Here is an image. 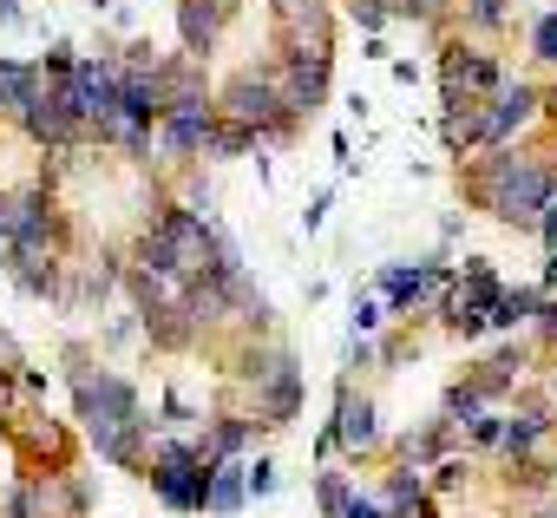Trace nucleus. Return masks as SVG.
Returning <instances> with one entry per match:
<instances>
[{
  "mask_svg": "<svg viewBox=\"0 0 557 518\" xmlns=\"http://www.w3.org/2000/svg\"><path fill=\"white\" fill-rule=\"evenodd\" d=\"M8 518H47V505H40V479H27V485L8 498Z\"/></svg>",
  "mask_w": 557,
  "mask_h": 518,
  "instance_id": "nucleus-24",
  "label": "nucleus"
},
{
  "mask_svg": "<svg viewBox=\"0 0 557 518\" xmlns=\"http://www.w3.org/2000/svg\"><path fill=\"white\" fill-rule=\"evenodd\" d=\"M368 329H381V303H361L355 309V335H368Z\"/></svg>",
  "mask_w": 557,
  "mask_h": 518,
  "instance_id": "nucleus-33",
  "label": "nucleus"
},
{
  "mask_svg": "<svg viewBox=\"0 0 557 518\" xmlns=\"http://www.w3.org/2000/svg\"><path fill=\"white\" fill-rule=\"evenodd\" d=\"M531 230H544V243L557 249V190L544 197V210H537V223H531Z\"/></svg>",
  "mask_w": 557,
  "mask_h": 518,
  "instance_id": "nucleus-30",
  "label": "nucleus"
},
{
  "mask_svg": "<svg viewBox=\"0 0 557 518\" xmlns=\"http://www.w3.org/2000/svg\"><path fill=\"white\" fill-rule=\"evenodd\" d=\"M14 256H40L53 236H60V217H53V197L47 190H21L14 197Z\"/></svg>",
  "mask_w": 557,
  "mask_h": 518,
  "instance_id": "nucleus-9",
  "label": "nucleus"
},
{
  "mask_svg": "<svg viewBox=\"0 0 557 518\" xmlns=\"http://www.w3.org/2000/svg\"><path fill=\"white\" fill-rule=\"evenodd\" d=\"M466 427H472V440H479V446H498V427H505V420H498V414H472Z\"/></svg>",
  "mask_w": 557,
  "mask_h": 518,
  "instance_id": "nucleus-29",
  "label": "nucleus"
},
{
  "mask_svg": "<svg viewBox=\"0 0 557 518\" xmlns=\"http://www.w3.org/2000/svg\"><path fill=\"white\" fill-rule=\"evenodd\" d=\"M275 86H283V106L302 119V112H315L322 99H329V53H315V47H289L283 53V73H275Z\"/></svg>",
  "mask_w": 557,
  "mask_h": 518,
  "instance_id": "nucleus-6",
  "label": "nucleus"
},
{
  "mask_svg": "<svg viewBox=\"0 0 557 518\" xmlns=\"http://www.w3.org/2000/svg\"><path fill=\"white\" fill-rule=\"evenodd\" d=\"M537 112V92L524 79H498L492 86V112H479V145H511V132Z\"/></svg>",
  "mask_w": 557,
  "mask_h": 518,
  "instance_id": "nucleus-7",
  "label": "nucleus"
},
{
  "mask_svg": "<svg viewBox=\"0 0 557 518\" xmlns=\"http://www.w3.org/2000/svg\"><path fill=\"white\" fill-rule=\"evenodd\" d=\"M243 440H249V420H236V414H223L216 427H210V440L197 446L203 459H230V453H243Z\"/></svg>",
  "mask_w": 557,
  "mask_h": 518,
  "instance_id": "nucleus-19",
  "label": "nucleus"
},
{
  "mask_svg": "<svg viewBox=\"0 0 557 518\" xmlns=\"http://www.w3.org/2000/svg\"><path fill=\"white\" fill-rule=\"evenodd\" d=\"M40 79H47V66L0 60V112H8V119H21V112H27V99L40 92Z\"/></svg>",
  "mask_w": 557,
  "mask_h": 518,
  "instance_id": "nucleus-14",
  "label": "nucleus"
},
{
  "mask_svg": "<svg viewBox=\"0 0 557 518\" xmlns=\"http://www.w3.org/2000/svg\"><path fill=\"white\" fill-rule=\"evenodd\" d=\"M335 518H387V511H381V498H348Z\"/></svg>",
  "mask_w": 557,
  "mask_h": 518,
  "instance_id": "nucleus-32",
  "label": "nucleus"
},
{
  "mask_svg": "<svg viewBox=\"0 0 557 518\" xmlns=\"http://www.w3.org/2000/svg\"><path fill=\"white\" fill-rule=\"evenodd\" d=\"M394 8H400V14H440L446 0H394Z\"/></svg>",
  "mask_w": 557,
  "mask_h": 518,
  "instance_id": "nucleus-34",
  "label": "nucleus"
},
{
  "mask_svg": "<svg viewBox=\"0 0 557 518\" xmlns=\"http://www.w3.org/2000/svg\"><path fill=\"white\" fill-rule=\"evenodd\" d=\"M21 125H27V138H34V145H73V138H79V119L66 112L60 86H47V79H40V92L27 99Z\"/></svg>",
  "mask_w": 557,
  "mask_h": 518,
  "instance_id": "nucleus-8",
  "label": "nucleus"
},
{
  "mask_svg": "<svg viewBox=\"0 0 557 518\" xmlns=\"http://www.w3.org/2000/svg\"><path fill=\"white\" fill-rule=\"evenodd\" d=\"M531 47H537V60H550V66H557V14H544V21L531 27Z\"/></svg>",
  "mask_w": 557,
  "mask_h": 518,
  "instance_id": "nucleus-26",
  "label": "nucleus"
},
{
  "mask_svg": "<svg viewBox=\"0 0 557 518\" xmlns=\"http://www.w3.org/2000/svg\"><path fill=\"white\" fill-rule=\"evenodd\" d=\"M466 21L472 27H498L505 21V0H466Z\"/></svg>",
  "mask_w": 557,
  "mask_h": 518,
  "instance_id": "nucleus-28",
  "label": "nucleus"
},
{
  "mask_svg": "<svg viewBox=\"0 0 557 518\" xmlns=\"http://www.w3.org/2000/svg\"><path fill=\"white\" fill-rule=\"evenodd\" d=\"M544 433H550V420H544V414L531 407V414H518V420H505V427H498V446H505V453L518 459V453H531V446H537Z\"/></svg>",
  "mask_w": 557,
  "mask_h": 518,
  "instance_id": "nucleus-17",
  "label": "nucleus"
},
{
  "mask_svg": "<svg viewBox=\"0 0 557 518\" xmlns=\"http://www.w3.org/2000/svg\"><path fill=\"white\" fill-rule=\"evenodd\" d=\"M0 27H21V0H0Z\"/></svg>",
  "mask_w": 557,
  "mask_h": 518,
  "instance_id": "nucleus-35",
  "label": "nucleus"
},
{
  "mask_svg": "<svg viewBox=\"0 0 557 518\" xmlns=\"http://www.w3.org/2000/svg\"><path fill=\"white\" fill-rule=\"evenodd\" d=\"M73 394H79V420L92 433H119V427H151L138 394L119 381V374H73Z\"/></svg>",
  "mask_w": 557,
  "mask_h": 518,
  "instance_id": "nucleus-4",
  "label": "nucleus"
},
{
  "mask_svg": "<svg viewBox=\"0 0 557 518\" xmlns=\"http://www.w3.org/2000/svg\"><path fill=\"white\" fill-rule=\"evenodd\" d=\"M531 309H537V296H531V289H498V303H492L485 329H518V322H524Z\"/></svg>",
  "mask_w": 557,
  "mask_h": 518,
  "instance_id": "nucleus-21",
  "label": "nucleus"
},
{
  "mask_svg": "<svg viewBox=\"0 0 557 518\" xmlns=\"http://www.w3.org/2000/svg\"><path fill=\"white\" fill-rule=\"evenodd\" d=\"M329 440H335V446H348V453H368V446L381 440V427H374V400H355V394H342Z\"/></svg>",
  "mask_w": 557,
  "mask_h": 518,
  "instance_id": "nucleus-12",
  "label": "nucleus"
},
{
  "mask_svg": "<svg viewBox=\"0 0 557 518\" xmlns=\"http://www.w3.org/2000/svg\"><path fill=\"white\" fill-rule=\"evenodd\" d=\"M275 14H283V21H309V14H322V0H275Z\"/></svg>",
  "mask_w": 557,
  "mask_h": 518,
  "instance_id": "nucleus-31",
  "label": "nucleus"
},
{
  "mask_svg": "<svg viewBox=\"0 0 557 518\" xmlns=\"http://www.w3.org/2000/svg\"><path fill=\"white\" fill-rule=\"evenodd\" d=\"M249 145H262L249 125H236V119H210V132H203V151H216V158H236V151H249Z\"/></svg>",
  "mask_w": 557,
  "mask_h": 518,
  "instance_id": "nucleus-18",
  "label": "nucleus"
},
{
  "mask_svg": "<svg viewBox=\"0 0 557 518\" xmlns=\"http://www.w3.org/2000/svg\"><path fill=\"white\" fill-rule=\"evenodd\" d=\"M315 498H322V511H329V518H335V511H342V505H348V498H355V485H348V479H342V472H322V485H315Z\"/></svg>",
  "mask_w": 557,
  "mask_h": 518,
  "instance_id": "nucleus-23",
  "label": "nucleus"
},
{
  "mask_svg": "<svg viewBox=\"0 0 557 518\" xmlns=\"http://www.w3.org/2000/svg\"><path fill=\"white\" fill-rule=\"evenodd\" d=\"M216 106H223L236 125H249L256 138H289V125H296V112L283 106V86H275L269 73H236Z\"/></svg>",
  "mask_w": 557,
  "mask_h": 518,
  "instance_id": "nucleus-2",
  "label": "nucleus"
},
{
  "mask_svg": "<svg viewBox=\"0 0 557 518\" xmlns=\"http://www.w3.org/2000/svg\"><path fill=\"white\" fill-rule=\"evenodd\" d=\"M243 492H249V498H269V492H275V466H269V459L243 466Z\"/></svg>",
  "mask_w": 557,
  "mask_h": 518,
  "instance_id": "nucleus-25",
  "label": "nucleus"
},
{
  "mask_svg": "<svg viewBox=\"0 0 557 518\" xmlns=\"http://www.w3.org/2000/svg\"><path fill=\"white\" fill-rule=\"evenodd\" d=\"M210 119H216V106H210V99H184V106H171V112L158 119V145H164L171 158H190V151H203Z\"/></svg>",
  "mask_w": 557,
  "mask_h": 518,
  "instance_id": "nucleus-10",
  "label": "nucleus"
},
{
  "mask_svg": "<svg viewBox=\"0 0 557 518\" xmlns=\"http://www.w3.org/2000/svg\"><path fill=\"white\" fill-rule=\"evenodd\" d=\"M151 485L171 511H197L203 492H210V459L190 446V440H164L158 459H151Z\"/></svg>",
  "mask_w": 557,
  "mask_h": 518,
  "instance_id": "nucleus-3",
  "label": "nucleus"
},
{
  "mask_svg": "<svg viewBox=\"0 0 557 518\" xmlns=\"http://www.w3.org/2000/svg\"><path fill=\"white\" fill-rule=\"evenodd\" d=\"M440 73H446L453 92H492V86H498V60H492V53H466V47H453Z\"/></svg>",
  "mask_w": 557,
  "mask_h": 518,
  "instance_id": "nucleus-13",
  "label": "nucleus"
},
{
  "mask_svg": "<svg viewBox=\"0 0 557 518\" xmlns=\"http://www.w3.org/2000/svg\"><path fill=\"white\" fill-rule=\"evenodd\" d=\"M550 112H557V99H550Z\"/></svg>",
  "mask_w": 557,
  "mask_h": 518,
  "instance_id": "nucleus-36",
  "label": "nucleus"
},
{
  "mask_svg": "<svg viewBox=\"0 0 557 518\" xmlns=\"http://www.w3.org/2000/svg\"><path fill=\"white\" fill-rule=\"evenodd\" d=\"M249 492H243V466H236V453L230 459H210V492H203V505H216V511H236Z\"/></svg>",
  "mask_w": 557,
  "mask_h": 518,
  "instance_id": "nucleus-16",
  "label": "nucleus"
},
{
  "mask_svg": "<svg viewBox=\"0 0 557 518\" xmlns=\"http://www.w3.org/2000/svg\"><path fill=\"white\" fill-rule=\"evenodd\" d=\"M138 433H145V427H119V433H92V446H99V459H112V466H138V459H145V446H138Z\"/></svg>",
  "mask_w": 557,
  "mask_h": 518,
  "instance_id": "nucleus-20",
  "label": "nucleus"
},
{
  "mask_svg": "<svg viewBox=\"0 0 557 518\" xmlns=\"http://www.w3.org/2000/svg\"><path fill=\"white\" fill-rule=\"evenodd\" d=\"M387 14H394L387 0H355V21H361V34H381V27H387Z\"/></svg>",
  "mask_w": 557,
  "mask_h": 518,
  "instance_id": "nucleus-27",
  "label": "nucleus"
},
{
  "mask_svg": "<svg viewBox=\"0 0 557 518\" xmlns=\"http://www.w3.org/2000/svg\"><path fill=\"white\" fill-rule=\"evenodd\" d=\"M296 400H302V374H296V361H289V355H275V368L256 381V407H262V420H269V427H283V420L296 414Z\"/></svg>",
  "mask_w": 557,
  "mask_h": 518,
  "instance_id": "nucleus-11",
  "label": "nucleus"
},
{
  "mask_svg": "<svg viewBox=\"0 0 557 518\" xmlns=\"http://www.w3.org/2000/svg\"><path fill=\"white\" fill-rule=\"evenodd\" d=\"M53 86H60L66 112L79 119V132H99V125L112 119V86H119V66H106V60H73Z\"/></svg>",
  "mask_w": 557,
  "mask_h": 518,
  "instance_id": "nucleus-5",
  "label": "nucleus"
},
{
  "mask_svg": "<svg viewBox=\"0 0 557 518\" xmlns=\"http://www.w3.org/2000/svg\"><path fill=\"white\" fill-rule=\"evenodd\" d=\"M557 190V177L537 164V158H518L511 145H492V158H479V171H472V197L492 210V217H505V223H537V210H544V197Z\"/></svg>",
  "mask_w": 557,
  "mask_h": 518,
  "instance_id": "nucleus-1",
  "label": "nucleus"
},
{
  "mask_svg": "<svg viewBox=\"0 0 557 518\" xmlns=\"http://www.w3.org/2000/svg\"><path fill=\"white\" fill-rule=\"evenodd\" d=\"M216 14H223V0H177L184 53H210V40H216Z\"/></svg>",
  "mask_w": 557,
  "mask_h": 518,
  "instance_id": "nucleus-15",
  "label": "nucleus"
},
{
  "mask_svg": "<svg viewBox=\"0 0 557 518\" xmlns=\"http://www.w3.org/2000/svg\"><path fill=\"white\" fill-rule=\"evenodd\" d=\"M407 505H420V472H413V466H400V472H394V485H387L381 511H387V518H407Z\"/></svg>",
  "mask_w": 557,
  "mask_h": 518,
  "instance_id": "nucleus-22",
  "label": "nucleus"
}]
</instances>
